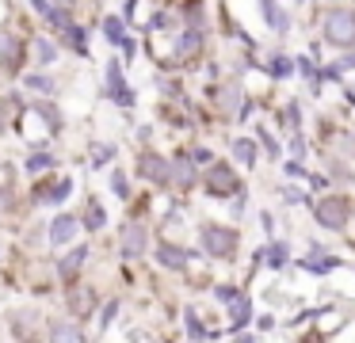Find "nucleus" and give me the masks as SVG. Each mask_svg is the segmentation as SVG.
Listing matches in <instances>:
<instances>
[{
  "mask_svg": "<svg viewBox=\"0 0 355 343\" xmlns=\"http://www.w3.org/2000/svg\"><path fill=\"white\" fill-rule=\"evenodd\" d=\"M263 15H268V23H271L275 30H286V12H279L275 0H263Z\"/></svg>",
  "mask_w": 355,
  "mask_h": 343,
  "instance_id": "2eb2a0df",
  "label": "nucleus"
},
{
  "mask_svg": "<svg viewBox=\"0 0 355 343\" xmlns=\"http://www.w3.org/2000/svg\"><path fill=\"white\" fill-rule=\"evenodd\" d=\"M103 30H107L111 42H123V23H119V19H107V23H103Z\"/></svg>",
  "mask_w": 355,
  "mask_h": 343,
  "instance_id": "aec40b11",
  "label": "nucleus"
},
{
  "mask_svg": "<svg viewBox=\"0 0 355 343\" xmlns=\"http://www.w3.org/2000/svg\"><path fill=\"white\" fill-rule=\"evenodd\" d=\"M237 297H241V290H233V286H218V301H237Z\"/></svg>",
  "mask_w": 355,
  "mask_h": 343,
  "instance_id": "4be33fe9",
  "label": "nucleus"
},
{
  "mask_svg": "<svg viewBox=\"0 0 355 343\" xmlns=\"http://www.w3.org/2000/svg\"><path fill=\"white\" fill-rule=\"evenodd\" d=\"M157 259H161V263L168 267V271H184L191 256H187L184 248H176V244H161V248H157Z\"/></svg>",
  "mask_w": 355,
  "mask_h": 343,
  "instance_id": "1a4fd4ad",
  "label": "nucleus"
},
{
  "mask_svg": "<svg viewBox=\"0 0 355 343\" xmlns=\"http://www.w3.org/2000/svg\"><path fill=\"white\" fill-rule=\"evenodd\" d=\"M237 240H241L237 229H230V225H202V233H199L202 252H207V256H214V259H233Z\"/></svg>",
  "mask_w": 355,
  "mask_h": 343,
  "instance_id": "f03ea898",
  "label": "nucleus"
},
{
  "mask_svg": "<svg viewBox=\"0 0 355 343\" xmlns=\"http://www.w3.org/2000/svg\"><path fill=\"white\" fill-rule=\"evenodd\" d=\"M302 267H306V271H313V274H329V271H336V267H340V259L336 256H324L321 244H313V248H309V256L302 259Z\"/></svg>",
  "mask_w": 355,
  "mask_h": 343,
  "instance_id": "423d86ee",
  "label": "nucleus"
},
{
  "mask_svg": "<svg viewBox=\"0 0 355 343\" xmlns=\"http://www.w3.org/2000/svg\"><path fill=\"white\" fill-rule=\"evenodd\" d=\"M191 160H195V164H210V149H195Z\"/></svg>",
  "mask_w": 355,
  "mask_h": 343,
  "instance_id": "bb28decb",
  "label": "nucleus"
},
{
  "mask_svg": "<svg viewBox=\"0 0 355 343\" xmlns=\"http://www.w3.org/2000/svg\"><path fill=\"white\" fill-rule=\"evenodd\" d=\"M187 328H191V335H195V340H210V332L199 324V317H195L191 309H187Z\"/></svg>",
  "mask_w": 355,
  "mask_h": 343,
  "instance_id": "6ab92c4d",
  "label": "nucleus"
},
{
  "mask_svg": "<svg viewBox=\"0 0 355 343\" xmlns=\"http://www.w3.org/2000/svg\"><path fill=\"white\" fill-rule=\"evenodd\" d=\"M286 259H291V252H286V244H283V240H275V244H271V248H268V263H271V267H275V271H279V267H283Z\"/></svg>",
  "mask_w": 355,
  "mask_h": 343,
  "instance_id": "a211bd4d",
  "label": "nucleus"
},
{
  "mask_svg": "<svg viewBox=\"0 0 355 343\" xmlns=\"http://www.w3.org/2000/svg\"><path fill=\"white\" fill-rule=\"evenodd\" d=\"M237 187H241V183L233 179V172H230V168H222V164H214V168H210V191H214V195H233Z\"/></svg>",
  "mask_w": 355,
  "mask_h": 343,
  "instance_id": "0eeeda50",
  "label": "nucleus"
},
{
  "mask_svg": "<svg viewBox=\"0 0 355 343\" xmlns=\"http://www.w3.org/2000/svg\"><path fill=\"white\" fill-rule=\"evenodd\" d=\"M50 343H85V332H80L73 320H58L50 328Z\"/></svg>",
  "mask_w": 355,
  "mask_h": 343,
  "instance_id": "9d476101",
  "label": "nucleus"
},
{
  "mask_svg": "<svg viewBox=\"0 0 355 343\" xmlns=\"http://www.w3.org/2000/svg\"><path fill=\"white\" fill-rule=\"evenodd\" d=\"M324 30V42L336 46V50H352L355 46V12L352 8H332L321 23Z\"/></svg>",
  "mask_w": 355,
  "mask_h": 343,
  "instance_id": "f257e3e1",
  "label": "nucleus"
},
{
  "mask_svg": "<svg viewBox=\"0 0 355 343\" xmlns=\"http://www.w3.org/2000/svg\"><path fill=\"white\" fill-rule=\"evenodd\" d=\"M347 218H352V202H347L344 195H329L313 206V221L324 229H332V233H340V229L347 225Z\"/></svg>",
  "mask_w": 355,
  "mask_h": 343,
  "instance_id": "7ed1b4c3",
  "label": "nucleus"
},
{
  "mask_svg": "<svg viewBox=\"0 0 355 343\" xmlns=\"http://www.w3.org/2000/svg\"><path fill=\"white\" fill-rule=\"evenodd\" d=\"M107 80H111V96L123 99V103H130V91H126V84H123V76H119V69H115V65H111Z\"/></svg>",
  "mask_w": 355,
  "mask_h": 343,
  "instance_id": "f3484780",
  "label": "nucleus"
},
{
  "mask_svg": "<svg viewBox=\"0 0 355 343\" xmlns=\"http://www.w3.org/2000/svg\"><path fill=\"white\" fill-rule=\"evenodd\" d=\"M96 164H107V160H111V145H100V149H96Z\"/></svg>",
  "mask_w": 355,
  "mask_h": 343,
  "instance_id": "393cba45",
  "label": "nucleus"
},
{
  "mask_svg": "<svg viewBox=\"0 0 355 343\" xmlns=\"http://www.w3.org/2000/svg\"><path fill=\"white\" fill-rule=\"evenodd\" d=\"M119 244H123V256H126V259L146 256V248H149V229L141 225V221H126V225H123V236H119Z\"/></svg>",
  "mask_w": 355,
  "mask_h": 343,
  "instance_id": "20e7f679",
  "label": "nucleus"
},
{
  "mask_svg": "<svg viewBox=\"0 0 355 343\" xmlns=\"http://www.w3.org/2000/svg\"><path fill=\"white\" fill-rule=\"evenodd\" d=\"M85 256H88L85 248H77L73 256H65V259H62V279H73V274H77V267L85 263Z\"/></svg>",
  "mask_w": 355,
  "mask_h": 343,
  "instance_id": "dca6fc26",
  "label": "nucleus"
},
{
  "mask_svg": "<svg viewBox=\"0 0 355 343\" xmlns=\"http://www.w3.org/2000/svg\"><path fill=\"white\" fill-rule=\"evenodd\" d=\"M138 172L146 175L149 183H172V164H168V160H161L157 152H146V157L138 160Z\"/></svg>",
  "mask_w": 355,
  "mask_h": 343,
  "instance_id": "39448f33",
  "label": "nucleus"
},
{
  "mask_svg": "<svg viewBox=\"0 0 355 343\" xmlns=\"http://www.w3.org/2000/svg\"><path fill=\"white\" fill-rule=\"evenodd\" d=\"M230 309H233V328H245L248 320H252V305H248V297H237Z\"/></svg>",
  "mask_w": 355,
  "mask_h": 343,
  "instance_id": "4468645a",
  "label": "nucleus"
},
{
  "mask_svg": "<svg viewBox=\"0 0 355 343\" xmlns=\"http://www.w3.org/2000/svg\"><path fill=\"white\" fill-rule=\"evenodd\" d=\"M172 183H176V187H191V183H199L191 157H176V160H172Z\"/></svg>",
  "mask_w": 355,
  "mask_h": 343,
  "instance_id": "6e6552de",
  "label": "nucleus"
},
{
  "mask_svg": "<svg viewBox=\"0 0 355 343\" xmlns=\"http://www.w3.org/2000/svg\"><path fill=\"white\" fill-rule=\"evenodd\" d=\"M73 233H77V218H69V213L54 218V225H50V240H54V244H69Z\"/></svg>",
  "mask_w": 355,
  "mask_h": 343,
  "instance_id": "9b49d317",
  "label": "nucleus"
},
{
  "mask_svg": "<svg viewBox=\"0 0 355 343\" xmlns=\"http://www.w3.org/2000/svg\"><path fill=\"white\" fill-rule=\"evenodd\" d=\"M35 50H39V61H50V58H54V46H50V42H39Z\"/></svg>",
  "mask_w": 355,
  "mask_h": 343,
  "instance_id": "a878e982",
  "label": "nucleus"
},
{
  "mask_svg": "<svg viewBox=\"0 0 355 343\" xmlns=\"http://www.w3.org/2000/svg\"><path fill=\"white\" fill-rule=\"evenodd\" d=\"M271 69H275V73H279V76H291V73H294V65H291V58H275V65H271Z\"/></svg>",
  "mask_w": 355,
  "mask_h": 343,
  "instance_id": "5701e85b",
  "label": "nucleus"
},
{
  "mask_svg": "<svg viewBox=\"0 0 355 343\" xmlns=\"http://www.w3.org/2000/svg\"><path fill=\"white\" fill-rule=\"evenodd\" d=\"M233 157H237L241 164H256V141H248V137H237V141H233Z\"/></svg>",
  "mask_w": 355,
  "mask_h": 343,
  "instance_id": "ddd939ff",
  "label": "nucleus"
},
{
  "mask_svg": "<svg viewBox=\"0 0 355 343\" xmlns=\"http://www.w3.org/2000/svg\"><path fill=\"white\" fill-rule=\"evenodd\" d=\"M100 225H103V210L92 206V210H88V229H100Z\"/></svg>",
  "mask_w": 355,
  "mask_h": 343,
  "instance_id": "b1692460",
  "label": "nucleus"
},
{
  "mask_svg": "<svg viewBox=\"0 0 355 343\" xmlns=\"http://www.w3.org/2000/svg\"><path fill=\"white\" fill-rule=\"evenodd\" d=\"M111 187H115V195H119V198H126V195H130V187H126V175H123V172H115V175H111Z\"/></svg>",
  "mask_w": 355,
  "mask_h": 343,
  "instance_id": "412c9836",
  "label": "nucleus"
},
{
  "mask_svg": "<svg viewBox=\"0 0 355 343\" xmlns=\"http://www.w3.org/2000/svg\"><path fill=\"white\" fill-rule=\"evenodd\" d=\"M222 107L230 114H241V107H245V91L237 88V84H230V88H222Z\"/></svg>",
  "mask_w": 355,
  "mask_h": 343,
  "instance_id": "f8f14e48",
  "label": "nucleus"
}]
</instances>
